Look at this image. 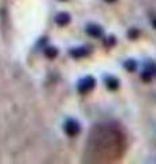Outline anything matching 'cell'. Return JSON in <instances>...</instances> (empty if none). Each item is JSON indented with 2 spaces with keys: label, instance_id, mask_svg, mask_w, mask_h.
Returning <instances> with one entry per match:
<instances>
[{
  "label": "cell",
  "instance_id": "obj_4",
  "mask_svg": "<svg viewBox=\"0 0 156 164\" xmlns=\"http://www.w3.org/2000/svg\"><path fill=\"white\" fill-rule=\"evenodd\" d=\"M55 21H56V23L59 25V26H67V25L70 23V21H71V16L68 15L67 12H60V14H57L56 15Z\"/></svg>",
  "mask_w": 156,
  "mask_h": 164
},
{
  "label": "cell",
  "instance_id": "obj_14",
  "mask_svg": "<svg viewBox=\"0 0 156 164\" xmlns=\"http://www.w3.org/2000/svg\"><path fill=\"white\" fill-rule=\"evenodd\" d=\"M62 2H64V0H62Z\"/></svg>",
  "mask_w": 156,
  "mask_h": 164
},
{
  "label": "cell",
  "instance_id": "obj_8",
  "mask_svg": "<svg viewBox=\"0 0 156 164\" xmlns=\"http://www.w3.org/2000/svg\"><path fill=\"white\" fill-rule=\"evenodd\" d=\"M125 67H126V70L127 71H130V73H133V71H136V68H137V63L134 62V60H126V63H125Z\"/></svg>",
  "mask_w": 156,
  "mask_h": 164
},
{
  "label": "cell",
  "instance_id": "obj_1",
  "mask_svg": "<svg viewBox=\"0 0 156 164\" xmlns=\"http://www.w3.org/2000/svg\"><path fill=\"white\" fill-rule=\"evenodd\" d=\"M95 86H96L95 78H92V77H86V78H84V79L79 81L78 90H79V93H88V92H90Z\"/></svg>",
  "mask_w": 156,
  "mask_h": 164
},
{
  "label": "cell",
  "instance_id": "obj_11",
  "mask_svg": "<svg viewBox=\"0 0 156 164\" xmlns=\"http://www.w3.org/2000/svg\"><path fill=\"white\" fill-rule=\"evenodd\" d=\"M141 78H142V79H144V81H145V82H149V81H151V78H152V74H151V73H149V71H147V70H145V71H144V73H142Z\"/></svg>",
  "mask_w": 156,
  "mask_h": 164
},
{
  "label": "cell",
  "instance_id": "obj_7",
  "mask_svg": "<svg viewBox=\"0 0 156 164\" xmlns=\"http://www.w3.org/2000/svg\"><path fill=\"white\" fill-rule=\"evenodd\" d=\"M44 53H45V56L48 57V59H55V57L59 55V51H57L55 46H47Z\"/></svg>",
  "mask_w": 156,
  "mask_h": 164
},
{
  "label": "cell",
  "instance_id": "obj_3",
  "mask_svg": "<svg viewBox=\"0 0 156 164\" xmlns=\"http://www.w3.org/2000/svg\"><path fill=\"white\" fill-rule=\"evenodd\" d=\"M86 33L90 36V37H95V38H99L103 36V29H101L99 25H89L86 27Z\"/></svg>",
  "mask_w": 156,
  "mask_h": 164
},
{
  "label": "cell",
  "instance_id": "obj_9",
  "mask_svg": "<svg viewBox=\"0 0 156 164\" xmlns=\"http://www.w3.org/2000/svg\"><path fill=\"white\" fill-rule=\"evenodd\" d=\"M138 34H140V32L137 29H130L127 32V36H129V38H130V40H136V38L138 37Z\"/></svg>",
  "mask_w": 156,
  "mask_h": 164
},
{
  "label": "cell",
  "instance_id": "obj_10",
  "mask_svg": "<svg viewBox=\"0 0 156 164\" xmlns=\"http://www.w3.org/2000/svg\"><path fill=\"white\" fill-rule=\"evenodd\" d=\"M116 44V40H115V37H108L104 40V45L108 46V48H111L112 45H115Z\"/></svg>",
  "mask_w": 156,
  "mask_h": 164
},
{
  "label": "cell",
  "instance_id": "obj_6",
  "mask_svg": "<svg viewBox=\"0 0 156 164\" xmlns=\"http://www.w3.org/2000/svg\"><path fill=\"white\" fill-rule=\"evenodd\" d=\"M106 85L109 90H116L119 87V81L116 78H114V77H108L106 79Z\"/></svg>",
  "mask_w": 156,
  "mask_h": 164
},
{
  "label": "cell",
  "instance_id": "obj_12",
  "mask_svg": "<svg viewBox=\"0 0 156 164\" xmlns=\"http://www.w3.org/2000/svg\"><path fill=\"white\" fill-rule=\"evenodd\" d=\"M106 2H107V3H115L116 0H106Z\"/></svg>",
  "mask_w": 156,
  "mask_h": 164
},
{
  "label": "cell",
  "instance_id": "obj_5",
  "mask_svg": "<svg viewBox=\"0 0 156 164\" xmlns=\"http://www.w3.org/2000/svg\"><path fill=\"white\" fill-rule=\"evenodd\" d=\"M70 55L75 59H81V57H85L89 55V49L88 48H74L70 51Z\"/></svg>",
  "mask_w": 156,
  "mask_h": 164
},
{
  "label": "cell",
  "instance_id": "obj_2",
  "mask_svg": "<svg viewBox=\"0 0 156 164\" xmlns=\"http://www.w3.org/2000/svg\"><path fill=\"white\" fill-rule=\"evenodd\" d=\"M64 131L68 137H75L79 134L81 127H79V125L75 122V120H68V122L64 125Z\"/></svg>",
  "mask_w": 156,
  "mask_h": 164
},
{
  "label": "cell",
  "instance_id": "obj_13",
  "mask_svg": "<svg viewBox=\"0 0 156 164\" xmlns=\"http://www.w3.org/2000/svg\"><path fill=\"white\" fill-rule=\"evenodd\" d=\"M153 26H155V29H156V19L153 21Z\"/></svg>",
  "mask_w": 156,
  "mask_h": 164
}]
</instances>
